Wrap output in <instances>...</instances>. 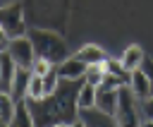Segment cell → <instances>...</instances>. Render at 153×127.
Instances as JSON below:
<instances>
[{"label":"cell","mask_w":153,"mask_h":127,"mask_svg":"<svg viewBox=\"0 0 153 127\" xmlns=\"http://www.w3.org/2000/svg\"><path fill=\"white\" fill-rule=\"evenodd\" d=\"M84 79L74 81V79H60L57 89L38 101H29V110L33 115L36 127H55V125H72L79 117V105H76V96L81 89Z\"/></svg>","instance_id":"1"},{"label":"cell","mask_w":153,"mask_h":127,"mask_svg":"<svg viewBox=\"0 0 153 127\" xmlns=\"http://www.w3.org/2000/svg\"><path fill=\"white\" fill-rule=\"evenodd\" d=\"M26 22L31 29H53L57 34H65L72 0H22Z\"/></svg>","instance_id":"2"},{"label":"cell","mask_w":153,"mask_h":127,"mask_svg":"<svg viewBox=\"0 0 153 127\" xmlns=\"http://www.w3.org/2000/svg\"><path fill=\"white\" fill-rule=\"evenodd\" d=\"M29 38L33 43L36 58H45L53 65H60L69 58V50H67V43L62 38V34H57L53 29H31Z\"/></svg>","instance_id":"3"},{"label":"cell","mask_w":153,"mask_h":127,"mask_svg":"<svg viewBox=\"0 0 153 127\" xmlns=\"http://www.w3.org/2000/svg\"><path fill=\"white\" fill-rule=\"evenodd\" d=\"M0 26L7 31L10 38L17 36H26V12H24V2H7L0 5Z\"/></svg>","instance_id":"4"},{"label":"cell","mask_w":153,"mask_h":127,"mask_svg":"<svg viewBox=\"0 0 153 127\" xmlns=\"http://www.w3.org/2000/svg\"><path fill=\"white\" fill-rule=\"evenodd\" d=\"M136 96L131 93V89L124 84L120 89V103H117V113H115V122L117 127H141V120H139V113L141 108L136 105Z\"/></svg>","instance_id":"5"},{"label":"cell","mask_w":153,"mask_h":127,"mask_svg":"<svg viewBox=\"0 0 153 127\" xmlns=\"http://www.w3.org/2000/svg\"><path fill=\"white\" fill-rule=\"evenodd\" d=\"M7 53L12 55V60L17 62V67H24V69H31L33 67V60H36V50H33V43L29 36H17L10 41L7 46Z\"/></svg>","instance_id":"6"},{"label":"cell","mask_w":153,"mask_h":127,"mask_svg":"<svg viewBox=\"0 0 153 127\" xmlns=\"http://www.w3.org/2000/svg\"><path fill=\"white\" fill-rule=\"evenodd\" d=\"M127 86L131 89V93H134L139 101H143V98H148V96L153 93V84H151V79H148V74H146L143 69H134V72H129V81H127Z\"/></svg>","instance_id":"7"},{"label":"cell","mask_w":153,"mask_h":127,"mask_svg":"<svg viewBox=\"0 0 153 127\" xmlns=\"http://www.w3.org/2000/svg\"><path fill=\"white\" fill-rule=\"evenodd\" d=\"M86 62H81L76 55H69L65 62H60L57 65V72H60V77L62 79H74V81H79V79H84V74H86Z\"/></svg>","instance_id":"8"},{"label":"cell","mask_w":153,"mask_h":127,"mask_svg":"<svg viewBox=\"0 0 153 127\" xmlns=\"http://www.w3.org/2000/svg\"><path fill=\"white\" fill-rule=\"evenodd\" d=\"M120 62H122V67H124L127 72L141 69V67H143V62H146V53H143V48H141V46L131 43V46H127V48H124V53H122Z\"/></svg>","instance_id":"9"},{"label":"cell","mask_w":153,"mask_h":127,"mask_svg":"<svg viewBox=\"0 0 153 127\" xmlns=\"http://www.w3.org/2000/svg\"><path fill=\"white\" fill-rule=\"evenodd\" d=\"M17 74V62L12 60V55L7 50L0 53V91H7L12 89V79Z\"/></svg>","instance_id":"10"},{"label":"cell","mask_w":153,"mask_h":127,"mask_svg":"<svg viewBox=\"0 0 153 127\" xmlns=\"http://www.w3.org/2000/svg\"><path fill=\"white\" fill-rule=\"evenodd\" d=\"M79 117L84 120L86 127H117L115 117L98 110V108H88V110H79Z\"/></svg>","instance_id":"11"},{"label":"cell","mask_w":153,"mask_h":127,"mask_svg":"<svg viewBox=\"0 0 153 127\" xmlns=\"http://www.w3.org/2000/svg\"><path fill=\"white\" fill-rule=\"evenodd\" d=\"M74 55H76L81 62H86V65H96V62H105V60H108L105 50H103L100 46H96V43H86V46H81Z\"/></svg>","instance_id":"12"},{"label":"cell","mask_w":153,"mask_h":127,"mask_svg":"<svg viewBox=\"0 0 153 127\" xmlns=\"http://www.w3.org/2000/svg\"><path fill=\"white\" fill-rule=\"evenodd\" d=\"M29 79H31V69L17 67V74H14V79H12V89H10V93L14 96V101L26 98V91H29Z\"/></svg>","instance_id":"13"},{"label":"cell","mask_w":153,"mask_h":127,"mask_svg":"<svg viewBox=\"0 0 153 127\" xmlns=\"http://www.w3.org/2000/svg\"><path fill=\"white\" fill-rule=\"evenodd\" d=\"M10 127H36V122H33V115H31V110H29L26 98L17 101V113H14L12 122H10Z\"/></svg>","instance_id":"14"},{"label":"cell","mask_w":153,"mask_h":127,"mask_svg":"<svg viewBox=\"0 0 153 127\" xmlns=\"http://www.w3.org/2000/svg\"><path fill=\"white\" fill-rule=\"evenodd\" d=\"M14 113H17V101H14V96L7 93V91H0V120H2L5 125H10L12 117H14Z\"/></svg>","instance_id":"15"},{"label":"cell","mask_w":153,"mask_h":127,"mask_svg":"<svg viewBox=\"0 0 153 127\" xmlns=\"http://www.w3.org/2000/svg\"><path fill=\"white\" fill-rule=\"evenodd\" d=\"M105 62H96V65H88L86 67V74H84V81L86 84H91V86H100L103 81H105Z\"/></svg>","instance_id":"16"},{"label":"cell","mask_w":153,"mask_h":127,"mask_svg":"<svg viewBox=\"0 0 153 127\" xmlns=\"http://www.w3.org/2000/svg\"><path fill=\"white\" fill-rule=\"evenodd\" d=\"M76 105H79V110H88V108H96V86H91V84H81V89H79V96H76Z\"/></svg>","instance_id":"17"},{"label":"cell","mask_w":153,"mask_h":127,"mask_svg":"<svg viewBox=\"0 0 153 127\" xmlns=\"http://www.w3.org/2000/svg\"><path fill=\"white\" fill-rule=\"evenodd\" d=\"M45 96V86H43V77L41 74H33L31 72V79H29V91H26V98L29 101H38Z\"/></svg>","instance_id":"18"},{"label":"cell","mask_w":153,"mask_h":127,"mask_svg":"<svg viewBox=\"0 0 153 127\" xmlns=\"http://www.w3.org/2000/svg\"><path fill=\"white\" fill-rule=\"evenodd\" d=\"M105 72H108L110 77H117V79H122L124 84L129 81V72L122 67V62H120V60H105Z\"/></svg>","instance_id":"19"},{"label":"cell","mask_w":153,"mask_h":127,"mask_svg":"<svg viewBox=\"0 0 153 127\" xmlns=\"http://www.w3.org/2000/svg\"><path fill=\"white\" fill-rule=\"evenodd\" d=\"M53 67H55V65H53L50 60H45V58H36V60H33V67H31V72L43 77V74H48Z\"/></svg>","instance_id":"20"},{"label":"cell","mask_w":153,"mask_h":127,"mask_svg":"<svg viewBox=\"0 0 153 127\" xmlns=\"http://www.w3.org/2000/svg\"><path fill=\"white\" fill-rule=\"evenodd\" d=\"M139 108H141V113H143V120H153V93H151L148 98H143Z\"/></svg>","instance_id":"21"},{"label":"cell","mask_w":153,"mask_h":127,"mask_svg":"<svg viewBox=\"0 0 153 127\" xmlns=\"http://www.w3.org/2000/svg\"><path fill=\"white\" fill-rule=\"evenodd\" d=\"M10 41H12V38H10V36H7V31H5L2 26H0V53H2V50H7Z\"/></svg>","instance_id":"22"},{"label":"cell","mask_w":153,"mask_h":127,"mask_svg":"<svg viewBox=\"0 0 153 127\" xmlns=\"http://www.w3.org/2000/svg\"><path fill=\"white\" fill-rule=\"evenodd\" d=\"M146 74H148V79H151V84H153V60H146L143 62V67H141Z\"/></svg>","instance_id":"23"},{"label":"cell","mask_w":153,"mask_h":127,"mask_svg":"<svg viewBox=\"0 0 153 127\" xmlns=\"http://www.w3.org/2000/svg\"><path fill=\"white\" fill-rule=\"evenodd\" d=\"M69 127H86V125H84V120H81V117H76V120H74Z\"/></svg>","instance_id":"24"},{"label":"cell","mask_w":153,"mask_h":127,"mask_svg":"<svg viewBox=\"0 0 153 127\" xmlns=\"http://www.w3.org/2000/svg\"><path fill=\"white\" fill-rule=\"evenodd\" d=\"M141 127H153V120H143V122H141Z\"/></svg>","instance_id":"25"},{"label":"cell","mask_w":153,"mask_h":127,"mask_svg":"<svg viewBox=\"0 0 153 127\" xmlns=\"http://www.w3.org/2000/svg\"><path fill=\"white\" fill-rule=\"evenodd\" d=\"M0 127H10V125H5V122H2V120H0Z\"/></svg>","instance_id":"26"},{"label":"cell","mask_w":153,"mask_h":127,"mask_svg":"<svg viewBox=\"0 0 153 127\" xmlns=\"http://www.w3.org/2000/svg\"><path fill=\"white\" fill-rule=\"evenodd\" d=\"M55 127H69V125H55Z\"/></svg>","instance_id":"27"}]
</instances>
